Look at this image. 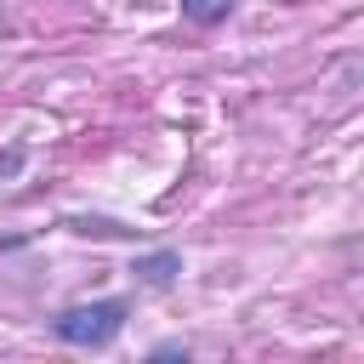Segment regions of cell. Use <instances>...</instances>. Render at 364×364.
Here are the masks:
<instances>
[{
  "label": "cell",
  "mask_w": 364,
  "mask_h": 364,
  "mask_svg": "<svg viewBox=\"0 0 364 364\" xmlns=\"http://www.w3.org/2000/svg\"><path fill=\"white\" fill-rule=\"evenodd\" d=\"M125 318H131V307H125L119 296L74 301V307H63V313L51 318V336H57L63 347H108V341L125 330Z\"/></svg>",
  "instance_id": "cell-1"
},
{
  "label": "cell",
  "mask_w": 364,
  "mask_h": 364,
  "mask_svg": "<svg viewBox=\"0 0 364 364\" xmlns=\"http://www.w3.org/2000/svg\"><path fill=\"white\" fill-rule=\"evenodd\" d=\"M176 273H182V256H176V250H154V256H136V279H142V284H159V290H165Z\"/></svg>",
  "instance_id": "cell-2"
},
{
  "label": "cell",
  "mask_w": 364,
  "mask_h": 364,
  "mask_svg": "<svg viewBox=\"0 0 364 364\" xmlns=\"http://www.w3.org/2000/svg\"><path fill=\"white\" fill-rule=\"evenodd\" d=\"M228 11H233V0H182V17H188V23H199V28L222 23Z\"/></svg>",
  "instance_id": "cell-3"
}]
</instances>
